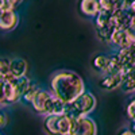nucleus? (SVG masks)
I'll return each instance as SVG.
<instances>
[{"label": "nucleus", "instance_id": "obj_1", "mask_svg": "<svg viewBox=\"0 0 135 135\" xmlns=\"http://www.w3.org/2000/svg\"><path fill=\"white\" fill-rule=\"evenodd\" d=\"M50 89L54 96L68 104L85 91V84L76 72L58 70L51 76Z\"/></svg>", "mask_w": 135, "mask_h": 135}, {"label": "nucleus", "instance_id": "obj_2", "mask_svg": "<svg viewBox=\"0 0 135 135\" xmlns=\"http://www.w3.org/2000/svg\"><path fill=\"white\" fill-rule=\"evenodd\" d=\"M74 118L68 112L45 116V130L49 135H70Z\"/></svg>", "mask_w": 135, "mask_h": 135}, {"label": "nucleus", "instance_id": "obj_3", "mask_svg": "<svg viewBox=\"0 0 135 135\" xmlns=\"http://www.w3.org/2000/svg\"><path fill=\"white\" fill-rule=\"evenodd\" d=\"M96 107V97L91 93L84 91L80 96H77L74 100L66 104L65 112H68L73 118L89 115Z\"/></svg>", "mask_w": 135, "mask_h": 135}, {"label": "nucleus", "instance_id": "obj_4", "mask_svg": "<svg viewBox=\"0 0 135 135\" xmlns=\"http://www.w3.org/2000/svg\"><path fill=\"white\" fill-rule=\"evenodd\" d=\"M109 43H112L118 49L131 46L135 43V31L130 27H116L111 34Z\"/></svg>", "mask_w": 135, "mask_h": 135}, {"label": "nucleus", "instance_id": "obj_5", "mask_svg": "<svg viewBox=\"0 0 135 135\" xmlns=\"http://www.w3.org/2000/svg\"><path fill=\"white\" fill-rule=\"evenodd\" d=\"M96 134H97L96 123L91 118H88V115L74 118L70 135H96Z\"/></svg>", "mask_w": 135, "mask_h": 135}, {"label": "nucleus", "instance_id": "obj_6", "mask_svg": "<svg viewBox=\"0 0 135 135\" xmlns=\"http://www.w3.org/2000/svg\"><path fill=\"white\" fill-rule=\"evenodd\" d=\"M3 81H4V105L18 103L22 97V92L16 83V77H11Z\"/></svg>", "mask_w": 135, "mask_h": 135}, {"label": "nucleus", "instance_id": "obj_7", "mask_svg": "<svg viewBox=\"0 0 135 135\" xmlns=\"http://www.w3.org/2000/svg\"><path fill=\"white\" fill-rule=\"evenodd\" d=\"M51 96H53L51 91L49 92V91H46V89L41 88L38 91V93L34 96V99L31 100V103H30L31 108L35 111L37 114L45 116V112H46V108H47V104H49Z\"/></svg>", "mask_w": 135, "mask_h": 135}, {"label": "nucleus", "instance_id": "obj_8", "mask_svg": "<svg viewBox=\"0 0 135 135\" xmlns=\"http://www.w3.org/2000/svg\"><path fill=\"white\" fill-rule=\"evenodd\" d=\"M19 23V16L15 9H0V30L12 31Z\"/></svg>", "mask_w": 135, "mask_h": 135}, {"label": "nucleus", "instance_id": "obj_9", "mask_svg": "<svg viewBox=\"0 0 135 135\" xmlns=\"http://www.w3.org/2000/svg\"><path fill=\"white\" fill-rule=\"evenodd\" d=\"M116 55L119 57V60L123 65V70L135 66V43L131 45V46L119 49L116 51Z\"/></svg>", "mask_w": 135, "mask_h": 135}, {"label": "nucleus", "instance_id": "obj_10", "mask_svg": "<svg viewBox=\"0 0 135 135\" xmlns=\"http://www.w3.org/2000/svg\"><path fill=\"white\" fill-rule=\"evenodd\" d=\"M122 73H112V74H104L103 80L100 81V86L105 91H114L122 84Z\"/></svg>", "mask_w": 135, "mask_h": 135}, {"label": "nucleus", "instance_id": "obj_11", "mask_svg": "<svg viewBox=\"0 0 135 135\" xmlns=\"http://www.w3.org/2000/svg\"><path fill=\"white\" fill-rule=\"evenodd\" d=\"M80 11L88 18H95L99 14V0H80Z\"/></svg>", "mask_w": 135, "mask_h": 135}, {"label": "nucleus", "instance_id": "obj_12", "mask_svg": "<svg viewBox=\"0 0 135 135\" xmlns=\"http://www.w3.org/2000/svg\"><path fill=\"white\" fill-rule=\"evenodd\" d=\"M65 108H66V104L64 103L62 100H60L57 96H51L49 104H47V108H46V112H45V116L46 115H58V114H64L65 112Z\"/></svg>", "mask_w": 135, "mask_h": 135}, {"label": "nucleus", "instance_id": "obj_13", "mask_svg": "<svg viewBox=\"0 0 135 135\" xmlns=\"http://www.w3.org/2000/svg\"><path fill=\"white\" fill-rule=\"evenodd\" d=\"M9 72L14 77H22L27 72V62L22 58L9 60Z\"/></svg>", "mask_w": 135, "mask_h": 135}, {"label": "nucleus", "instance_id": "obj_14", "mask_svg": "<svg viewBox=\"0 0 135 135\" xmlns=\"http://www.w3.org/2000/svg\"><path fill=\"white\" fill-rule=\"evenodd\" d=\"M123 70V65L119 60V57L115 54L109 55V60H108V65H107V69L103 74H112V73H122Z\"/></svg>", "mask_w": 135, "mask_h": 135}, {"label": "nucleus", "instance_id": "obj_15", "mask_svg": "<svg viewBox=\"0 0 135 135\" xmlns=\"http://www.w3.org/2000/svg\"><path fill=\"white\" fill-rule=\"evenodd\" d=\"M41 88H42V86H41L38 83H32V81H30V84H28L27 89L25 91V93L22 95L20 100H23L25 103L30 104V103H31V100L34 99V96H35V95L38 93V91H39Z\"/></svg>", "mask_w": 135, "mask_h": 135}, {"label": "nucleus", "instance_id": "obj_16", "mask_svg": "<svg viewBox=\"0 0 135 135\" xmlns=\"http://www.w3.org/2000/svg\"><path fill=\"white\" fill-rule=\"evenodd\" d=\"M108 60L109 57L108 55H104V54H97L96 57L93 58L92 61V66L93 69L100 72V73H104L105 69H107V65H108Z\"/></svg>", "mask_w": 135, "mask_h": 135}, {"label": "nucleus", "instance_id": "obj_17", "mask_svg": "<svg viewBox=\"0 0 135 135\" xmlns=\"http://www.w3.org/2000/svg\"><path fill=\"white\" fill-rule=\"evenodd\" d=\"M109 16H111V12L99 11V14L93 18L95 19V28H101V27H105V26H111L109 25Z\"/></svg>", "mask_w": 135, "mask_h": 135}, {"label": "nucleus", "instance_id": "obj_18", "mask_svg": "<svg viewBox=\"0 0 135 135\" xmlns=\"http://www.w3.org/2000/svg\"><path fill=\"white\" fill-rule=\"evenodd\" d=\"M120 88L123 92L126 93H131L135 92V76H128V77H123Z\"/></svg>", "mask_w": 135, "mask_h": 135}, {"label": "nucleus", "instance_id": "obj_19", "mask_svg": "<svg viewBox=\"0 0 135 135\" xmlns=\"http://www.w3.org/2000/svg\"><path fill=\"white\" fill-rule=\"evenodd\" d=\"M14 77L9 72V60L8 58H0V78L7 80V78Z\"/></svg>", "mask_w": 135, "mask_h": 135}, {"label": "nucleus", "instance_id": "obj_20", "mask_svg": "<svg viewBox=\"0 0 135 135\" xmlns=\"http://www.w3.org/2000/svg\"><path fill=\"white\" fill-rule=\"evenodd\" d=\"M23 0H0V9H15Z\"/></svg>", "mask_w": 135, "mask_h": 135}, {"label": "nucleus", "instance_id": "obj_21", "mask_svg": "<svg viewBox=\"0 0 135 135\" xmlns=\"http://www.w3.org/2000/svg\"><path fill=\"white\" fill-rule=\"evenodd\" d=\"M126 114L128 116V119L132 122V128L135 127V99H132L126 107Z\"/></svg>", "mask_w": 135, "mask_h": 135}, {"label": "nucleus", "instance_id": "obj_22", "mask_svg": "<svg viewBox=\"0 0 135 135\" xmlns=\"http://www.w3.org/2000/svg\"><path fill=\"white\" fill-rule=\"evenodd\" d=\"M114 11H120V9H127L128 8V0H111Z\"/></svg>", "mask_w": 135, "mask_h": 135}, {"label": "nucleus", "instance_id": "obj_23", "mask_svg": "<svg viewBox=\"0 0 135 135\" xmlns=\"http://www.w3.org/2000/svg\"><path fill=\"white\" fill-rule=\"evenodd\" d=\"M99 8L100 11H104V12H112L114 11L111 0H99Z\"/></svg>", "mask_w": 135, "mask_h": 135}, {"label": "nucleus", "instance_id": "obj_24", "mask_svg": "<svg viewBox=\"0 0 135 135\" xmlns=\"http://www.w3.org/2000/svg\"><path fill=\"white\" fill-rule=\"evenodd\" d=\"M7 124V115L6 112L2 109V107H0V130H3Z\"/></svg>", "mask_w": 135, "mask_h": 135}, {"label": "nucleus", "instance_id": "obj_25", "mask_svg": "<svg viewBox=\"0 0 135 135\" xmlns=\"http://www.w3.org/2000/svg\"><path fill=\"white\" fill-rule=\"evenodd\" d=\"M0 107H4V81L0 78Z\"/></svg>", "mask_w": 135, "mask_h": 135}, {"label": "nucleus", "instance_id": "obj_26", "mask_svg": "<svg viewBox=\"0 0 135 135\" xmlns=\"http://www.w3.org/2000/svg\"><path fill=\"white\" fill-rule=\"evenodd\" d=\"M119 135H135V130L134 128H126V130H123Z\"/></svg>", "mask_w": 135, "mask_h": 135}, {"label": "nucleus", "instance_id": "obj_27", "mask_svg": "<svg viewBox=\"0 0 135 135\" xmlns=\"http://www.w3.org/2000/svg\"><path fill=\"white\" fill-rule=\"evenodd\" d=\"M128 9L135 14V0H131V2L128 3Z\"/></svg>", "mask_w": 135, "mask_h": 135}, {"label": "nucleus", "instance_id": "obj_28", "mask_svg": "<svg viewBox=\"0 0 135 135\" xmlns=\"http://www.w3.org/2000/svg\"><path fill=\"white\" fill-rule=\"evenodd\" d=\"M0 135H3V132H2V131H0Z\"/></svg>", "mask_w": 135, "mask_h": 135}, {"label": "nucleus", "instance_id": "obj_29", "mask_svg": "<svg viewBox=\"0 0 135 135\" xmlns=\"http://www.w3.org/2000/svg\"><path fill=\"white\" fill-rule=\"evenodd\" d=\"M128 2H131V0H128Z\"/></svg>", "mask_w": 135, "mask_h": 135}, {"label": "nucleus", "instance_id": "obj_30", "mask_svg": "<svg viewBox=\"0 0 135 135\" xmlns=\"http://www.w3.org/2000/svg\"><path fill=\"white\" fill-rule=\"evenodd\" d=\"M134 130H135V127H134Z\"/></svg>", "mask_w": 135, "mask_h": 135}]
</instances>
